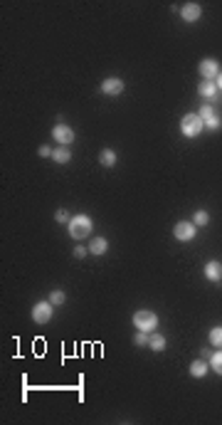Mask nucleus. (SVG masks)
I'll return each mask as SVG.
<instances>
[{"instance_id":"5","label":"nucleus","mask_w":222,"mask_h":425,"mask_svg":"<svg viewBox=\"0 0 222 425\" xmlns=\"http://www.w3.org/2000/svg\"><path fill=\"white\" fill-rule=\"evenodd\" d=\"M173 235L180 240V242H190V240L195 238V225L183 220V223H178V225L173 227Z\"/></svg>"},{"instance_id":"19","label":"nucleus","mask_w":222,"mask_h":425,"mask_svg":"<svg viewBox=\"0 0 222 425\" xmlns=\"http://www.w3.org/2000/svg\"><path fill=\"white\" fill-rule=\"evenodd\" d=\"M210 344L217 346V349H222V326H215V329L210 331Z\"/></svg>"},{"instance_id":"14","label":"nucleus","mask_w":222,"mask_h":425,"mask_svg":"<svg viewBox=\"0 0 222 425\" xmlns=\"http://www.w3.org/2000/svg\"><path fill=\"white\" fill-rule=\"evenodd\" d=\"M52 158H54L57 163H67L69 158H72V153H69V149H67V146H60V149L52 151Z\"/></svg>"},{"instance_id":"25","label":"nucleus","mask_w":222,"mask_h":425,"mask_svg":"<svg viewBox=\"0 0 222 425\" xmlns=\"http://www.w3.org/2000/svg\"><path fill=\"white\" fill-rule=\"evenodd\" d=\"M37 153H40L42 158H47V156H52V149H49V146H40V151H37Z\"/></svg>"},{"instance_id":"7","label":"nucleus","mask_w":222,"mask_h":425,"mask_svg":"<svg viewBox=\"0 0 222 425\" xmlns=\"http://www.w3.org/2000/svg\"><path fill=\"white\" fill-rule=\"evenodd\" d=\"M52 136L57 138L62 146H67V144H72V141H74V131L67 124H57L54 129H52Z\"/></svg>"},{"instance_id":"3","label":"nucleus","mask_w":222,"mask_h":425,"mask_svg":"<svg viewBox=\"0 0 222 425\" xmlns=\"http://www.w3.org/2000/svg\"><path fill=\"white\" fill-rule=\"evenodd\" d=\"M134 326L138 331H153L158 326V316L153 312H148V309H141V312L134 314Z\"/></svg>"},{"instance_id":"10","label":"nucleus","mask_w":222,"mask_h":425,"mask_svg":"<svg viewBox=\"0 0 222 425\" xmlns=\"http://www.w3.org/2000/svg\"><path fill=\"white\" fill-rule=\"evenodd\" d=\"M205 277H208L210 282H222V262L210 260V262L205 264Z\"/></svg>"},{"instance_id":"24","label":"nucleus","mask_w":222,"mask_h":425,"mask_svg":"<svg viewBox=\"0 0 222 425\" xmlns=\"http://www.w3.org/2000/svg\"><path fill=\"white\" fill-rule=\"evenodd\" d=\"M86 252H89V250H84V247L79 245V247H74V257H77V260H82V257H84Z\"/></svg>"},{"instance_id":"12","label":"nucleus","mask_w":222,"mask_h":425,"mask_svg":"<svg viewBox=\"0 0 222 425\" xmlns=\"http://www.w3.org/2000/svg\"><path fill=\"white\" fill-rule=\"evenodd\" d=\"M106 250H109V242L104 238H94L89 242V252H91V255H104Z\"/></svg>"},{"instance_id":"11","label":"nucleus","mask_w":222,"mask_h":425,"mask_svg":"<svg viewBox=\"0 0 222 425\" xmlns=\"http://www.w3.org/2000/svg\"><path fill=\"white\" fill-rule=\"evenodd\" d=\"M197 92H200L202 97H208V99H215L220 89H217V84H215L212 79H202V82H200V87H197Z\"/></svg>"},{"instance_id":"2","label":"nucleus","mask_w":222,"mask_h":425,"mask_svg":"<svg viewBox=\"0 0 222 425\" xmlns=\"http://www.w3.org/2000/svg\"><path fill=\"white\" fill-rule=\"evenodd\" d=\"M202 126H205V121L200 119V114H185L183 121H180V131H183V136L193 138L197 134H202Z\"/></svg>"},{"instance_id":"22","label":"nucleus","mask_w":222,"mask_h":425,"mask_svg":"<svg viewBox=\"0 0 222 425\" xmlns=\"http://www.w3.org/2000/svg\"><path fill=\"white\" fill-rule=\"evenodd\" d=\"M134 344L136 346H143V344H148V331H138L134 337Z\"/></svg>"},{"instance_id":"16","label":"nucleus","mask_w":222,"mask_h":425,"mask_svg":"<svg viewBox=\"0 0 222 425\" xmlns=\"http://www.w3.org/2000/svg\"><path fill=\"white\" fill-rule=\"evenodd\" d=\"M99 161H101V166H114V163H116V153L111 149H104L99 153Z\"/></svg>"},{"instance_id":"17","label":"nucleus","mask_w":222,"mask_h":425,"mask_svg":"<svg viewBox=\"0 0 222 425\" xmlns=\"http://www.w3.org/2000/svg\"><path fill=\"white\" fill-rule=\"evenodd\" d=\"M200 114H202L200 119H202L205 124H208V121H212V119H217V112H215V107H212V104H205V107L200 109Z\"/></svg>"},{"instance_id":"21","label":"nucleus","mask_w":222,"mask_h":425,"mask_svg":"<svg viewBox=\"0 0 222 425\" xmlns=\"http://www.w3.org/2000/svg\"><path fill=\"white\" fill-rule=\"evenodd\" d=\"M208 223H210V215H208V213H205V210H197L195 218H193V225H202V227H205Z\"/></svg>"},{"instance_id":"18","label":"nucleus","mask_w":222,"mask_h":425,"mask_svg":"<svg viewBox=\"0 0 222 425\" xmlns=\"http://www.w3.org/2000/svg\"><path fill=\"white\" fill-rule=\"evenodd\" d=\"M210 366H212V371H215V374L222 376V351H215V353L210 356Z\"/></svg>"},{"instance_id":"9","label":"nucleus","mask_w":222,"mask_h":425,"mask_svg":"<svg viewBox=\"0 0 222 425\" xmlns=\"http://www.w3.org/2000/svg\"><path fill=\"white\" fill-rule=\"evenodd\" d=\"M200 15H202V8L197 3H185L183 8H180V17H183L185 23H195Z\"/></svg>"},{"instance_id":"1","label":"nucleus","mask_w":222,"mask_h":425,"mask_svg":"<svg viewBox=\"0 0 222 425\" xmlns=\"http://www.w3.org/2000/svg\"><path fill=\"white\" fill-rule=\"evenodd\" d=\"M91 227H94V223H91L89 215H74L72 220H69V235L74 240H84L91 233Z\"/></svg>"},{"instance_id":"26","label":"nucleus","mask_w":222,"mask_h":425,"mask_svg":"<svg viewBox=\"0 0 222 425\" xmlns=\"http://www.w3.org/2000/svg\"><path fill=\"white\" fill-rule=\"evenodd\" d=\"M215 84H217V89H222V72L217 75V79H215Z\"/></svg>"},{"instance_id":"23","label":"nucleus","mask_w":222,"mask_h":425,"mask_svg":"<svg viewBox=\"0 0 222 425\" xmlns=\"http://www.w3.org/2000/svg\"><path fill=\"white\" fill-rule=\"evenodd\" d=\"M54 220H57V223H69L72 218L67 215V210H57V213H54Z\"/></svg>"},{"instance_id":"8","label":"nucleus","mask_w":222,"mask_h":425,"mask_svg":"<svg viewBox=\"0 0 222 425\" xmlns=\"http://www.w3.org/2000/svg\"><path fill=\"white\" fill-rule=\"evenodd\" d=\"M197 69H200V75L205 77V79H217V75H220V64L215 62V60H202V62L197 64Z\"/></svg>"},{"instance_id":"13","label":"nucleus","mask_w":222,"mask_h":425,"mask_svg":"<svg viewBox=\"0 0 222 425\" xmlns=\"http://www.w3.org/2000/svg\"><path fill=\"white\" fill-rule=\"evenodd\" d=\"M205 374H208V363L202 361V359H197V361L190 363V376H193V378H202Z\"/></svg>"},{"instance_id":"20","label":"nucleus","mask_w":222,"mask_h":425,"mask_svg":"<svg viewBox=\"0 0 222 425\" xmlns=\"http://www.w3.org/2000/svg\"><path fill=\"white\" fill-rule=\"evenodd\" d=\"M64 299H67V297H64V292H62V289H52V292H49V302H52L54 307L64 304Z\"/></svg>"},{"instance_id":"15","label":"nucleus","mask_w":222,"mask_h":425,"mask_svg":"<svg viewBox=\"0 0 222 425\" xmlns=\"http://www.w3.org/2000/svg\"><path fill=\"white\" fill-rule=\"evenodd\" d=\"M148 346H151L153 351L165 349V339H163V334H151V337H148Z\"/></svg>"},{"instance_id":"6","label":"nucleus","mask_w":222,"mask_h":425,"mask_svg":"<svg viewBox=\"0 0 222 425\" xmlns=\"http://www.w3.org/2000/svg\"><path fill=\"white\" fill-rule=\"evenodd\" d=\"M101 92L109 94V97H119V94H123V82L116 79V77H109V79L101 82Z\"/></svg>"},{"instance_id":"4","label":"nucleus","mask_w":222,"mask_h":425,"mask_svg":"<svg viewBox=\"0 0 222 425\" xmlns=\"http://www.w3.org/2000/svg\"><path fill=\"white\" fill-rule=\"evenodd\" d=\"M52 302H37L35 307H32V319H35V324H47L49 319H52Z\"/></svg>"}]
</instances>
